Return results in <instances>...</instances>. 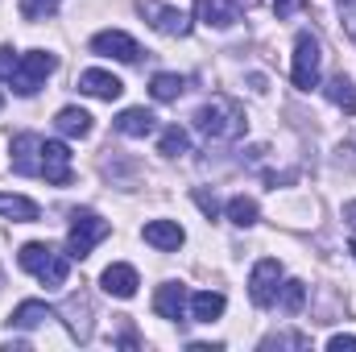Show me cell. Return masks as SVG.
<instances>
[{
	"label": "cell",
	"instance_id": "1",
	"mask_svg": "<svg viewBox=\"0 0 356 352\" xmlns=\"http://www.w3.org/2000/svg\"><path fill=\"white\" fill-rule=\"evenodd\" d=\"M191 125L207 137V141H236L245 133V108L228 95H211L195 108Z\"/></svg>",
	"mask_w": 356,
	"mask_h": 352
},
{
	"label": "cell",
	"instance_id": "2",
	"mask_svg": "<svg viewBox=\"0 0 356 352\" xmlns=\"http://www.w3.org/2000/svg\"><path fill=\"white\" fill-rule=\"evenodd\" d=\"M54 71H58V54H50V50H25L17 58V71H13L8 88L17 91V95H33Z\"/></svg>",
	"mask_w": 356,
	"mask_h": 352
},
{
	"label": "cell",
	"instance_id": "3",
	"mask_svg": "<svg viewBox=\"0 0 356 352\" xmlns=\"http://www.w3.org/2000/svg\"><path fill=\"white\" fill-rule=\"evenodd\" d=\"M319 71H323V50H319V38L315 33H298L294 38V67H290V79L298 91L319 88Z\"/></svg>",
	"mask_w": 356,
	"mask_h": 352
},
{
	"label": "cell",
	"instance_id": "4",
	"mask_svg": "<svg viewBox=\"0 0 356 352\" xmlns=\"http://www.w3.org/2000/svg\"><path fill=\"white\" fill-rule=\"evenodd\" d=\"M112 228H108V220H99L91 207H83V211H75L71 216V232H67V253L75 257V262H83L91 249L108 237Z\"/></svg>",
	"mask_w": 356,
	"mask_h": 352
},
{
	"label": "cell",
	"instance_id": "5",
	"mask_svg": "<svg viewBox=\"0 0 356 352\" xmlns=\"http://www.w3.org/2000/svg\"><path fill=\"white\" fill-rule=\"evenodd\" d=\"M137 13L166 38H186L191 33V17L175 4H166V0H137Z\"/></svg>",
	"mask_w": 356,
	"mask_h": 352
},
{
	"label": "cell",
	"instance_id": "6",
	"mask_svg": "<svg viewBox=\"0 0 356 352\" xmlns=\"http://www.w3.org/2000/svg\"><path fill=\"white\" fill-rule=\"evenodd\" d=\"M277 286H282V262L277 257H261L249 273V298L253 307H273L277 298Z\"/></svg>",
	"mask_w": 356,
	"mask_h": 352
},
{
	"label": "cell",
	"instance_id": "7",
	"mask_svg": "<svg viewBox=\"0 0 356 352\" xmlns=\"http://www.w3.org/2000/svg\"><path fill=\"white\" fill-rule=\"evenodd\" d=\"M91 50L104 54V58H116V63H141V54H145L124 29H99V33L91 38Z\"/></svg>",
	"mask_w": 356,
	"mask_h": 352
},
{
	"label": "cell",
	"instance_id": "8",
	"mask_svg": "<svg viewBox=\"0 0 356 352\" xmlns=\"http://www.w3.org/2000/svg\"><path fill=\"white\" fill-rule=\"evenodd\" d=\"M13 170L25 178H42V137L38 133L13 137Z\"/></svg>",
	"mask_w": 356,
	"mask_h": 352
},
{
	"label": "cell",
	"instance_id": "9",
	"mask_svg": "<svg viewBox=\"0 0 356 352\" xmlns=\"http://www.w3.org/2000/svg\"><path fill=\"white\" fill-rule=\"evenodd\" d=\"M154 311H158L162 319H170V323L186 319V315H191V290H186L182 282H162L158 294H154Z\"/></svg>",
	"mask_w": 356,
	"mask_h": 352
},
{
	"label": "cell",
	"instance_id": "10",
	"mask_svg": "<svg viewBox=\"0 0 356 352\" xmlns=\"http://www.w3.org/2000/svg\"><path fill=\"white\" fill-rule=\"evenodd\" d=\"M42 178L54 186H71V150L67 141H42Z\"/></svg>",
	"mask_w": 356,
	"mask_h": 352
},
{
	"label": "cell",
	"instance_id": "11",
	"mask_svg": "<svg viewBox=\"0 0 356 352\" xmlns=\"http://www.w3.org/2000/svg\"><path fill=\"white\" fill-rule=\"evenodd\" d=\"M141 237H145V245L158 249V253H178L182 241H186V232H182L178 220H149V224L141 228Z\"/></svg>",
	"mask_w": 356,
	"mask_h": 352
},
{
	"label": "cell",
	"instance_id": "12",
	"mask_svg": "<svg viewBox=\"0 0 356 352\" xmlns=\"http://www.w3.org/2000/svg\"><path fill=\"white\" fill-rule=\"evenodd\" d=\"M195 21H203L211 29H228L241 21V4L236 0H195Z\"/></svg>",
	"mask_w": 356,
	"mask_h": 352
},
{
	"label": "cell",
	"instance_id": "13",
	"mask_svg": "<svg viewBox=\"0 0 356 352\" xmlns=\"http://www.w3.org/2000/svg\"><path fill=\"white\" fill-rule=\"evenodd\" d=\"M99 286L112 294V298H133L137 294V286H141V278H137V269L124 262H112L104 273H99Z\"/></svg>",
	"mask_w": 356,
	"mask_h": 352
},
{
	"label": "cell",
	"instance_id": "14",
	"mask_svg": "<svg viewBox=\"0 0 356 352\" xmlns=\"http://www.w3.org/2000/svg\"><path fill=\"white\" fill-rule=\"evenodd\" d=\"M79 91L112 104V99H120V95H124V83H120L112 71H99V67H91V71H83V75H79Z\"/></svg>",
	"mask_w": 356,
	"mask_h": 352
},
{
	"label": "cell",
	"instance_id": "15",
	"mask_svg": "<svg viewBox=\"0 0 356 352\" xmlns=\"http://www.w3.org/2000/svg\"><path fill=\"white\" fill-rule=\"evenodd\" d=\"M154 129H158V116L149 108H124L116 116V133H124V137H149Z\"/></svg>",
	"mask_w": 356,
	"mask_h": 352
},
{
	"label": "cell",
	"instance_id": "16",
	"mask_svg": "<svg viewBox=\"0 0 356 352\" xmlns=\"http://www.w3.org/2000/svg\"><path fill=\"white\" fill-rule=\"evenodd\" d=\"M224 307H228V298H224L220 290H199V294H191V319H195V323H211V319H220Z\"/></svg>",
	"mask_w": 356,
	"mask_h": 352
},
{
	"label": "cell",
	"instance_id": "17",
	"mask_svg": "<svg viewBox=\"0 0 356 352\" xmlns=\"http://www.w3.org/2000/svg\"><path fill=\"white\" fill-rule=\"evenodd\" d=\"M46 319H54V311H50L46 303H38V298L17 303V311L8 315V323H13V328H21V332H33V328H42Z\"/></svg>",
	"mask_w": 356,
	"mask_h": 352
},
{
	"label": "cell",
	"instance_id": "18",
	"mask_svg": "<svg viewBox=\"0 0 356 352\" xmlns=\"http://www.w3.org/2000/svg\"><path fill=\"white\" fill-rule=\"evenodd\" d=\"M0 216L13 220V224H33L42 211H38L33 199H25V195H4V191H0Z\"/></svg>",
	"mask_w": 356,
	"mask_h": 352
},
{
	"label": "cell",
	"instance_id": "19",
	"mask_svg": "<svg viewBox=\"0 0 356 352\" xmlns=\"http://www.w3.org/2000/svg\"><path fill=\"white\" fill-rule=\"evenodd\" d=\"M54 129L63 137H91V112H83V108H63L54 116Z\"/></svg>",
	"mask_w": 356,
	"mask_h": 352
},
{
	"label": "cell",
	"instance_id": "20",
	"mask_svg": "<svg viewBox=\"0 0 356 352\" xmlns=\"http://www.w3.org/2000/svg\"><path fill=\"white\" fill-rule=\"evenodd\" d=\"M186 91V75H175V71H162V75H154L149 79V95L158 99V104H170Z\"/></svg>",
	"mask_w": 356,
	"mask_h": 352
},
{
	"label": "cell",
	"instance_id": "21",
	"mask_svg": "<svg viewBox=\"0 0 356 352\" xmlns=\"http://www.w3.org/2000/svg\"><path fill=\"white\" fill-rule=\"evenodd\" d=\"M228 220L236 224V228H253L257 224V216H261V207H257V199H249V195H236V199H228Z\"/></svg>",
	"mask_w": 356,
	"mask_h": 352
},
{
	"label": "cell",
	"instance_id": "22",
	"mask_svg": "<svg viewBox=\"0 0 356 352\" xmlns=\"http://www.w3.org/2000/svg\"><path fill=\"white\" fill-rule=\"evenodd\" d=\"M286 315H298L302 311V303H307V282H298V278H290V282H282L277 286V298H273Z\"/></svg>",
	"mask_w": 356,
	"mask_h": 352
},
{
	"label": "cell",
	"instance_id": "23",
	"mask_svg": "<svg viewBox=\"0 0 356 352\" xmlns=\"http://www.w3.org/2000/svg\"><path fill=\"white\" fill-rule=\"evenodd\" d=\"M327 99L336 104V108H344L348 116H356V88H353V79H344V75H336V79H327Z\"/></svg>",
	"mask_w": 356,
	"mask_h": 352
},
{
	"label": "cell",
	"instance_id": "24",
	"mask_svg": "<svg viewBox=\"0 0 356 352\" xmlns=\"http://www.w3.org/2000/svg\"><path fill=\"white\" fill-rule=\"evenodd\" d=\"M158 154H162V158H182V154H191V133L178 129V125H170V129L162 133V141H158Z\"/></svg>",
	"mask_w": 356,
	"mask_h": 352
},
{
	"label": "cell",
	"instance_id": "25",
	"mask_svg": "<svg viewBox=\"0 0 356 352\" xmlns=\"http://www.w3.org/2000/svg\"><path fill=\"white\" fill-rule=\"evenodd\" d=\"M91 307H88V298H71L67 307H63V315H67V323H71V332L79 336V340H88L91 336V323L88 319H79V315H88Z\"/></svg>",
	"mask_w": 356,
	"mask_h": 352
},
{
	"label": "cell",
	"instance_id": "26",
	"mask_svg": "<svg viewBox=\"0 0 356 352\" xmlns=\"http://www.w3.org/2000/svg\"><path fill=\"white\" fill-rule=\"evenodd\" d=\"M58 4L63 0H21V17L25 21H46V17L58 13Z\"/></svg>",
	"mask_w": 356,
	"mask_h": 352
},
{
	"label": "cell",
	"instance_id": "27",
	"mask_svg": "<svg viewBox=\"0 0 356 352\" xmlns=\"http://www.w3.org/2000/svg\"><path fill=\"white\" fill-rule=\"evenodd\" d=\"M261 349H311V340L302 336V332H277V336H266L261 340Z\"/></svg>",
	"mask_w": 356,
	"mask_h": 352
},
{
	"label": "cell",
	"instance_id": "28",
	"mask_svg": "<svg viewBox=\"0 0 356 352\" xmlns=\"http://www.w3.org/2000/svg\"><path fill=\"white\" fill-rule=\"evenodd\" d=\"M17 58H21V54H17L13 46H0V83H8V79H13V71H17Z\"/></svg>",
	"mask_w": 356,
	"mask_h": 352
},
{
	"label": "cell",
	"instance_id": "29",
	"mask_svg": "<svg viewBox=\"0 0 356 352\" xmlns=\"http://www.w3.org/2000/svg\"><path fill=\"white\" fill-rule=\"evenodd\" d=\"M340 21H344V33L356 42V0H340Z\"/></svg>",
	"mask_w": 356,
	"mask_h": 352
},
{
	"label": "cell",
	"instance_id": "30",
	"mask_svg": "<svg viewBox=\"0 0 356 352\" xmlns=\"http://www.w3.org/2000/svg\"><path fill=\"white\" fill-rule=\"evenodd\" d=\"M195 203L203 207V216H211V220L220 216V199H216V195H207V191H195Z\"/></svg>",
	"mask_w": 356,
	"mask_h": 352
},
{
	"label": "cell",
	"instance_id": "31",
	"mask_svg": "<svg viewBox=\"0 0 356 352\" xmlns=\"http://www.w3.org/2000/svg\"><path fill=\"white\" fill-rule=\"evenodd\" d=\"M273 13H277V21H290L294 13H302V0H273Z\"/></svg>",
	"mask_w": 356,
	"mask_h": 352
},
{
	"label": "cell",
	"instance_id": "32",
	"mask_svg": "<svg viewBox=\"0 0 356 352\" xmlns=\"http://www.w3.org/2000/svg\"><path fill=\"white\" fill-rule=\"evenodd\" d=\"M327 349L340 352V349H356V336H348V332H336L332 340H327Z\"/></svg>",
	"mask_w": 356,
	"mask_h": 352
},
{
	"label": "cell",
	"instance_id": "33",
	"mask_svg": "<svg viewBox=\"0 0 356 352\" xmlns=\"http://www.w3.org/2000/svg\"><path fill=\"white\" fill-rule=\"evenodd\" d=\"M344 220H348V228H356V199L353 203H344Z\"/></svg>",
	"mask_w": 356,
	"mask_h": 352
},
{
	"label": "cell",
	"instance_id": "34",
	"mask_svg": "<svg viewBox=\"0 0 356 352\" xmlns=\"http://www.w3.org/2000/svg\"><path fill=\"white\" fill-rule=\"evenodd\" d=\"M245 4H261V0H245Z\"/></svg>",
	"mask_w": 356,
	"mask_h": 352
},
{
	"label": "cell",
	"instance_id": "35",
	"mask_svg": "<svg viewBox=\"0 0 356 352\" xmlns=\"http://www.w3.org/2000/svg\"><path fill=\"white\" fill-rule=\"evenodd\" d=\"M0 108H4V99H0Z\"/></svg>",
	"mask_w": 356,
	"mask_h": 352
},
{
	"label": "cell",
	"instance_id": "36",
	"mask_svg": "<svg viewBox=\"0 0 356 352\" xmlns=\"http://www.w3.org/2000/svg\"><path fill=\"white\" fill-rule=\"evenodd\" d=\"M353 253H356V245H353Z\"/></svg>",
	"mask_w": 356,
	"mask_h": 352
}]
</instances>
